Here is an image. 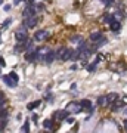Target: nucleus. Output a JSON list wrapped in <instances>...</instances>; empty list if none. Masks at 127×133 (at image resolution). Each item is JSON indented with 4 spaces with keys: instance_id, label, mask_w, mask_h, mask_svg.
Instances as JSON below:
<instances>
[{
    "instance_id": "nucleus-9",
    "label": "nucleus",
    "mask_w": 127,
    "mask_h": 133,
    "mask_svg": "<svg viewBox=\"0 0 127 133\" xmlns=\"http://www.w3.org/2000/svg\"><path fill=\"white\" fill-rule=\"evenodd\" d=\"M101 59H102V55H97L96 59L93 61L92 64H89V65H87V71H89V73H93V71L96 70V66H97V64H99V61H101Z\"/></svg>"
},
{
    "instance_id": "nucleus-24",
    "label": "nucleus",
    "mask_w": 127,
    "mask_h": 133,
    "mask_svg": "<svg viewBox=\"0 0 127 133\" xmlns=\"http://www.w3.org/2000/svg\"><path fill=\"white\" fill-rule=\"evenodd\" d=\"M71 42H80V43H83V39L80 36H73L71 37Z\"/></svg>"
},
{
    "instance_id": "nucleus-21",
    "label": "nucleus",
    "mask_w": 127,
    "mask_h": 133,
    "mask_svg": "<svg viewBox=\"0 0 127 133\" xmlns=\"http://www.w3.org/2000/svg\"><path fill=\"white\" fill-rule=\"evenodd\" d=\"M28 126H30V121H25L24 126L21 127V132L19 133H28Z\"/></svg>"
},
{
    "instance_id": "nucleus-16",
    "label": "nucleus",
    "mask_w": 127,
    "mask_h": 133,
    "mask_svg": "<svg viewBox=\"0 0 127 133\" xmlns=\"http://www.w3.org/2000/svg\"><path fill=\"white\" fill-rule=\"evenodd\" d=\"M124 107V103L121 102V101H117V102H114L112 105H111V108H112V111H118L120 108H123Z\"/></svg>"
},
{
    "instance_id": "nucleus-14",
    "label": "nucleus",
    "mask_w": 127,
    "mask_h": 133,
    "mask_svg": "<svg viewBox=\"0 0 127 133\" xmlns=\"http://www.w3.org/2000/svg\"><path fill=\"white\" fill-rule=\"evenodd\" d=\"M102 39V33L101 31H95V33H92L90 34V40L92 42H99Z\"/></svg>"
},
{
    "instance_id": "nucleus-2",
    "label": "nucleus",
    "mask_w": 127,
    "mask_h": 133,
    "mask_svg": "<svg viewBox=\"0 0 127 133\" xmlns=\"http://www.w3.org/2000/svg\"><path fill=\"white\" fill-rule=\"evenodd\" d=\"M73 52H74L73 49H68V48H64V46H62V48H61L58 52H56V53H58V58H59V59L68 61V59H71V56H73Z\"/></svg>"
},
{
    "instance_id": "nucleus-5",
    "label": "nucleus",
    "mask_w": 127,
    "mask_h": 133,
    "mask_svg": "<svg viewBox=\"0 0 127 133\" xmlns=\"http://www.w3.org/2000/svg\"><path fill=\"white\" fill-rule=\"evenodd\" d=\"M68 114H70V112H68L67 109H61V111H56V112L53 114V117H52V120H65V118L68 117Z\"/></svg>"
},
{
    "instance_id": "nucleus-29",
    "label": "nucleus",
    "mask_w": 127,
    "mask_h": 133,
    "mask_svg": "<svg viewBox=\"0 0 127 133\" xmlns=\"http://www.w3.org/2000/svg\"><path fill=\"white\" fill-rule=\"evenodd\" d=\"M67 121H68V123H71V124H73V123H74V118H73V117H68V118H67Z\"/></svg>"
},
{
    "instance_id": "nucleus-31",
    "label": "nucleus",
    "mask_w": 127,
    "mask_h": 133,
    "mask_svg": "<svg viewBox=\"0 0 127 133\" xmlns=\"http://www.w3.org/2000/svg\"><path fill=\"white\" fill-rule=\"evenodd\" d=\"M21 2H22V0H13V5H19Z\"/></svg>"
},
{
    "instance_id": "nucleus-3",
    "label": "nucleus",
    "mask_w": 127,
    "mask_h": 133,
    "mask_svg": "<svg viewBox=\"0 0 127 133\" xmlns=\"http://www.w3.org/2000/svg\"><path fill=\"white\" fill-rule=\"evenodd\" d=\"M67 111H68V112H74V114H77V112H81V111H83V107H81L80 103L71 102V103H68Z\"/></svg>"
},
{
    "instance_id": "nucleus-7",
    "label": "nucleus",
    "mask_w": 127,
    "mask_h": 133,
    "mask_svg": "<svg viewBox=\"0 0 127 133\" xmlns=\"http://www.w3.org/2000/svg\"><path fill=\"white\" fill-rule=\"evenodd\" d=\"M56 58H58V53H56V52H53V50H50V52L46 55V56H43L42 61H44L46 64H50V62H53Z\"/></svg>"
},
{
    "instance_id": "nucleus-23",
    "label": "nucleus",
    "mask_w": 127,
    "mask_h": 133,
    "mask_svg": "<svg viewBox=\"0 0 127 133\" xmlns=\"http://www.w3.org/2000/svg\"><path fill=\"white\" fill-rule=\"evenodd\" d=\"M9 77H11V79H12L13 81H16V83H18V81H19V77H18V74H16V73H13V71H12V73H11V74H9Z\"/></svg>"
},
{
    "instance_id": "nucleus-4",
    "label": "nucleus",
    "mask_w": 127,
    "mask_h": 133,
    "mask_svg": "<svg viewBox=\"0 0 127 133\" xmlns=\"http://www.w3.org/2000/svg\"><path fill=\"white\" fill-rule=\"evenodd\" d=\"M36 7L34 6H27L25 7V11L22 12V16L24 19H28V18H33V16H36Z\"/></svg>"
},
{
    "instance_id": "nucleus-28",
    "label": "nucleus",
    "mask_w": 127,
    "mask_h": 133,
    "mask_svg": "<svg viewBox=\"0 0 127 133\" xmlns=\"http://www.w3.org/2000/svg\"><path fill=\"white\" fill-rule=\"evenodd\" d=\"M71 70H73V71H75V70H79V65H77V64H74V65L71 66Z\"/></svg>"
},
{
    "instance_id": "nucleus-27",
    "label": "nucleus",
    "mask_w": 127,
    "mask_h": 133,
    "mask_svg": "<svg viewBox=\"0 0 127 133\" xmlns=\"http://www.w3.org/2000/svg\"><path fill=\"white\" fill-rule=\"evenodd\" d=\"M37 120H38V115H37V114H33V121H34V123H37Z\"/></svg>"
},
{
    "instance_id": "nucleus-1",
    "label": "nucleus",
    "mask_w": 127,
    "mask_h": 133,
    "mask_svg": "<svg viewBox=\"0 0 127 133\" xmlns=\"http://www.w3.org/2000/svg\"><path fill=\"white\" fill-rule=\"evenodd\" d=\"M15 39H16L18 43H27L28 42V33H27V27H25V25H22L19 30H16Z\"/></svg>"
},
{
    "instance_id": "nucleus-19",
    "label": "nucleus",
    "mask_w": 127,
    "mask_h": 133,
    "mask_svg": "<svg viewBox=\"0 0 127 133\" xmlns=\"http://www.w3.org/2000/svg\"><path fill=\"white\" fill-rule=\"evenodd\" d=\"M27 43H18L16 48H15V52H22V50H25V49H27Z\"/></svg>"
},
{
    "instance_id": "nucleus-34",
    "label": "nucleus",
    "mask_w": 127,
    "mask_h": 133,
    "mask_svg": "<svg viewBox=\"0 0 127 133\" xmlns=\"http://www.w3.org/2000/svg\"><path fill=\"white\" fill-rule=\"evenodd\" d=\"M28 3H34V0H28Z\"/></svg>"
},
{
    "instance_id": "nucleus-25",
    "label": "nucleus",
    "mask_w": 127,
    "mask_h": 133,
    "mask_svg": "<svg viewBox=\"0 0 127 133\" xmlns=\"http://www.w3.org/2000/svg\"><path fill=\"white\" fill-rule=\"evenodd\" d=\"M36 11L37 12H38V11H43V9H44V5H43V3H38V5H36Z\"/></svg>"
},
{
    "instance_id": "nucleus-30",
    "label": "nucleus",
    "mask_w": 127,
    "mask_h": 133,
    "mask_svg": "<svg viewBox=\"0 0 127 133\" xmlns=\"http://www.w3.org/2000/svg\"><path fill=\"white\" fill-rule=\"evenodd\" d=\"M11 9V5H6V6H3V11H9Z\"/></svg>"
},
{
    "instance_id": "nucleus-33",
    "label": "nucleus",
    "mask_w": 127,
    "mask_h": 133,
    "mask_svg": "<svg viewBox=\"0 0 127 133\" xmlns=\"http://www.w3.org/2000/svg\"><path fill=\"white\" fill-rule=\"evenodd\" d=\"M124 115H126V117H127V108L124 109Z\"/></svg>"
},
{
    "instance_id": "nucleus-6",
    "label": "nucleus",
    "mask_w": 127,
    "mask_h": 133,
    "mask_svg": "<svg viewBox=\"0 0 127 133\" xmlns=\"http://www.w3.org/2000/svg\"><path fill=\"white\" fill-rule=\"evenodd\" d=\"M49 37V33L46 30H40L36 33V36H34V40H37V42H43V40H46Z\"/></svg>"
},
{
    "instance_id": "nucleus-13",
    "label": "nucleus",
    "mask_w": 127,
    "mask_h": 133,
    "mask_svg": "<svg viewBox=\"0 0 127 133\" xmlns=\"http://www.w3.org/2000/svg\"><path fill=\"white\" fill-rule=\"evenodd\" d=\"M79 103L83 107V109H87V111H90L92 109V102L89 101V99H81Z\"/></svg>"
},
{
    "instance_id": "nucleus-17",
    "label": "nucleus",
    "mask_w": 127,
    "mask_h": 133,
    "mask_svg": "<svg viewBox=\"0 0 127 133\" xmlns=\"http://www.w3.org/2000/svg\"><path fill=\"white\" fill-rule=\"evenodd\" d=\"M40 103H42V101H34V102H30V103H28V105H27V108H28V111H33V109L37 108Z\"/></svg>"
},
{
    "instance_id": "nucleus-8",
    "label": "nucleus",
    "mask_w": 127,
    "mask_h": 133,
    "mask_svg": "<svg viewBox=\"0 0 127 133\" xmlns=\"http://www.w3.org/2000/svg\"><path fill=\"white\" fill-rule=\"evenodd\" d=\"M38 22V18L37 16H33V18H28V19H24V25L27 28H34Z\"/></svg>"
},
{
    "instance_id": "nucleus-10",
    "label": "nucleus",
    "mask_w": 127,
    "mask_h": 133,
    "mask_svg": "<svg viewBox=\"0 0 127 133\" xmlns=\"http://www.w3.org/2000/svg\"><path fill=\"white\" fill-rule=\"evenodd\" d=\"M38 58H40L38 49H37L36 52H30V53H27V56H25V59L28 61V62H34V61H37Z\"/></svg>"
},
{
    "instance_id": "nucleus-32",
    "label": "nucleus",
    "mask_w": 127,
    "mask_h": 133,
    "mask_svg": "<svg viewBox=\"0 0 127 133\" xmlns=\"http://www.w3.org/2000/svg\"><path fill=\"white\" fill-rule=\"evenodd\" d=\"M124 127H127V120H124Z\"/></svg>"
},
{
    "instance_id": "nucleus-26",
    "label": "nucleus",
    "mask_w": 127,
    "mask_h": 133,
    "mask_svg": "<svg viewBox=\"0 0 127 133\" xmlns=\"http://www.w3.org/2000/svg\"><path fill=\"white\" fill-rule=\"evenodd\" d=\"M103 5H106V6H109V5H112L114 3V0H101Z\"/></svg>"
},
{
    "instance_id": "nucleus-22",
    "label": "nucleus",
    "mask_w": 127,
    "mask_h": 133,
    "mask_svg": "<svg viewBox=\"0 0 127 133\" xmlns=\"http://www.w3.org/2000/svg\"><path fill=\"white\" fill-rule=\"evenodd\" d=\"M11 22H12L11 19H5V21H3V24H2V30H6L7 27L11 25Z\"/></svg>"
},
{
    "instance_id": "nucleus-18",
    "label": "nucleus",
    "mask_w": 127,
    "mask_h": 133,
    "mask_svg": "<svg viewBox=\"0 0 127 133\" xmlns=\"http://www.w3.org/2000/svg\"><path fill=\"white\" fill-rule=\"evenodd\" d=\"M43 126H44V129H47V130H53V123H52V120H44L43 121Z\"/></svg>"
},
{
    "instance_id": "nucleus-20",
    "label": "nucleus",
    "mask_w": 127,
    "mask_h": 133,
    "mask_svg": "<svg viewBox=\"0 0 127 133\" xmlns=\"http://www.w3.org/2000/svg\"><path fill=\"white\" fill-rule=\"evenodd\" d=\"M117 99H118V95H117V93H109L108 95V101H109V103L112 102H117Z\"/></svg>"
},
{
    "instance_id": "nucleus-15",
    "label": "nucleus",
    "mask_w": 127,
    "mask_h": 133,
    "mask_svg": "<svg viewBox=\"0 0 127 133\" xmlns=\"http://www.w3.org/2000/svg\"><path fill=\"white\" fill-rule=\"evenodd\" d=\"M97 105H101V107H105V105H109L108 96H99V98H97Z\"/></svg>"
},
{
    "instance_id": "nucleus-11",
    "label": "nucleus",
    "mask_w": 127,
    "mask_h": 133,
    "mask_svg": "<svg viewBox=\"0 0 127 133\" xmlns=\"http://www.w3.org/2000/svg\"><path fill=\"white\" fill-rule=\"evenodd\" d=\"M2 80H3V83H6L9 87H16V86H18V83H16V81H13V80L11 79L9 75H3V77H2Z\"/></svg>"
},
{
    "instance_id": "nucleus-12",
    "label": "nucleus",
    "mask_w": 127,
    "mask_h": 133,
    "mask_svg": "<svg viewBox=\"0 0 127 133\" xmlns=\"http://www.w3.org/2000/svg\"><path fill=\"white\" fill-rule=\"evenodd\" d=\"M109 28H111V30L112 31H118L121 28V22L120 21H118V19H112V22H111V24H109Z\"/></svg>"
}]
</instances>
